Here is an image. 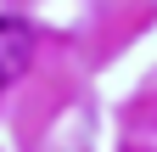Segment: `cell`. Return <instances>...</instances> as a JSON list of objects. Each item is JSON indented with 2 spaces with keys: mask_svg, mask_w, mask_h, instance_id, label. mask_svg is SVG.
<instances>
[{
  "mask_svg": "<svg viewBox=\"0 0 157 152\" xmlns=\"http://www.w3.org/2000/svg\"><path fill=\"white\" fill-rule=\"evenodd\" d=\"M34 56V34L23 17H0V85H11Z\"/></svg>",
  "mask_w": 157,
  "mask_h": 152,
  "instance_id": "6da1fadb",
  "label": "cell"
}]
</instances>
